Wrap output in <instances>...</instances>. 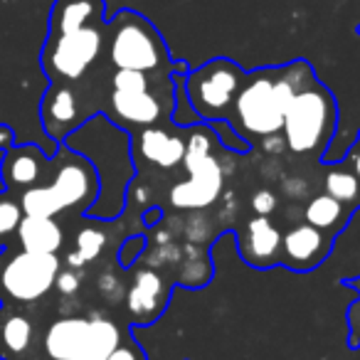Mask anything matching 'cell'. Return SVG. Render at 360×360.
Instances as JSON below:
<instances>
[{"instance_id": "6da1fadb", "label": "cell", "mask_w": 360, "mask_h": 360, "mask_svg": "<svg viewBox=\"0 0 360 360\" xmlns=\"http://www.w3.org/2000/svg\"><path fill=\"white\" fill-rule=\"evenodd\" d=\"M314 77V67L306 60L247 72L235 96L232 114L225 124H230L247 141L274 139L284 129V114L289 101Z\"/></svg>"}, {"instance_id": "7a4b0ae2", "label": "cell", "mask_w": 360, "mask_h": 360, "mask_svg": "<svg viewBox=\"0 0 360 360\" xmlns=\"http://www.w3.org/2000/svg\"><path fill=\"white\" fill-rule=\"evenodd\" d=\"M101 195V180L89 155L72 150L67 143L60 146L52 158L47 178L40 186L20 195L25 215L60 217V215H86L94 210Z\"/></svg>"}, {"instance_id": "3957f363", "label": "cell", "mask_w": 360, "mask_h": 360, "mask_svg": "<svg viewBox=\"0 0 360 360\" xmlns=\"http://www.w3.org/2000/svg\"><path fill=\"white\" fill-rule=\"evenodd\" d=\"M175 75L114 70L101 111L116 129L134 134L155 124H168L175 111Z\"/></svg>"}, {"instance_id": "277c9868", "label": "cell", "mask_w": 360, "mask_h": 360, "mask_svg": "<svg viewBox=\"0 0 360 360\" xmlns=\"http://www.w3.org/2000/svg\"><path fill=\"white\" fill-rule=\"evenodd\" d=\"M106 60L114 70H134L146 75L160 72H188L186 62H175L168 52L163 35L141 13L121 8L106 20Z\"/></svg>"}, {"instance_id": "5b68a950", "label": "cell", "mask_w": 360, "mask_h": 360, "mask_svg": "<svg viewBox=\"0 0 360 360\" xmlns=\"http://www.w3.org/2000/svg\"><path fill=\"white\" fill-rule=\"evenodd\" d=\"M338 129V104L330 89L314 77L306 82L284 114L281 139L294 155L321 158Z\"/></svg>"}, {"instance_id": "8992f818", "label": "cell", "mask_w": 360, "mask_h": 360, "mask_svg": "<svg viewBox=\"0 0 360 360\" xmlns=\"http://www.w3.org/2000/svg\"><path fill=\"white\" fill-rule=\"evenodd\" d=\"M106 57V20L75 30H47L40 52L42 72L50 82L75 84Z\"/></svg>"}, {"instance_id": "52a82bcc", "label": "cell", "mask_w": 360, "mask_h": 360, "mask_svg": "<svg viewBox=\"0 0 360 360\" xmlns=\"http://www.w3.org/2000/svg\"><path fill=\"white\" fill-rule=\"evenodd\" d=\"M215 131L210 124L188 126V150L183 158L186 180L175 183L170 191V205L178 210H202L212 205L222 193V168L212 155Z\"/></svg>"}, {"instance_id": "ba28073f", "label": "cell", "mask_w": 360, "mask_h": 360, "mask_svg": "<svg viewBox=\"0 0 360 360\" xmlns=\"http://www.w3.org/2000/svg\"><path fill=\"white\" fill-rule=\"evenodd\" d=\"M245 77L247 72L230 57H215L198 70H188L183 89L193 114L205 124L227 121Z\"/></svg>"}, {"instance_id": "9c48e42d", "label": "cell", "mask_w": 360, "mask_h": 360, "mask_svg": "<svg viewBox=\"0 0 360 360\" xmlns=\"http://www.w3.org/2000/svg\"><path fill=\"white\" fill-rule=\"evenodd\" d=\"M62 259L40 252L0 250V304L32 306L42 301L57 284Z\"/></svg>"}, {"instance_id": "30bf717a", "label": "cell", "mask_w": 360, "mask_h": 360, "mask_svg": "<svg viewBox=\"0 0 360 360\" xmlns=\"http://www.w3.org/2000/svg\"><path fill=\"white\" fill-rule=\"evenodd\" d=\"M40 340L27 306L0 304V360H40Z\"/></svg>"}, {"instance_id": "8fae6325", "label": "cell", "mask_w": 360, "mask_h": 360, "mask_svg": "<svg viewBox=\"0 0 360 360\" xmlns=\"http://www.w3.org/2000/svg\"><path fill=\"white\" fill-rule=\"evenodd\" d=\"M335 235L326 230H319L316 225L301 222L286 230L281 235V252H279V264L291 271H311L326 262L330 255V242Z\"/></svg>"}, {"instance_id": "7c38bea8", "label": "cell", "mask_w": 360, "mask_h": 360, "mask_svg": "<svg viewBox=\"0 0 360 360\" xmlns=\"http://www.w3.org/2000/svg\"><path fill=\"white\" fill-rule=\"evenodd\" d=\"M134 136L136 153L141 155V160L163 170H173L183 165L188 150V126H175L173 121H168V124L141 129Z\"/></svg>"}, {"instance_id": "4fadbf2b", "label": "cell", "mask_w": 360, "mask_h": 360, "mask_svg": "<svg viewBox=\"0 0 360 360\" xmlns=\"http://www.w3.org/2000/svg\"><path fill=\"white\" fill-rule=\"evenodd\" d=\"M52 158H47L35 143H22L13 146L11 150L3 153L0 160V178L8 193L20 198L25 191L40 186L47 178Z\"/></svg>"}, {"instance_id": "5bb4252c", "label": "cell", "mask_w": 360, "mask_h": 360, "mask_svg": "<svg viewBox=\"0 0 360 360\" xmlns=\"http://www.w3.org/2000/svg\"><path fill=\"white\" fill-rule=\"evenodd\" d=\"M237 252L252 269H271L279 264L281 232L269 217L255 215L237 230Z\"/></svg>"}, {"instance_id": "9a60e30c", "label": "cell", "mask_w": 360, "mask_h": 360, "mask_svg": "<svg viewBox=\"0 0 360 360\" xmlns=\"http://www.w3.org/2000/svg\"><path fill=\"white\" fill-rule=\"evenodd\" d=\"M91 330V316H65L42 330L40 358L45 360H75L86 345Z\"/></svg>"}, {"instance_id": "2e32d148", "label": "cell", "mask_w": 360, "mask_h": 360, "mask_svg": "<svg viewBox=\"0 0 360 360\" xmlns=\"http://www.w3.org/2000/svg\"><path fill=\"white\" fill-rule=\"evenodd\" d=\"M170 286L160 279L158 271L143 269L134 279L129 291V311L134 316L136 323L150 326L160 314H163L165 304H168Z\"/></svg>"}, {"instance_id": "e0dca14e", "label": "cell", "mask_w": 360, "mask_h": 360, "mask_svg": "<svg viewBox=\"0 0 360 360\" xmlns=\"http://www.w3.org/2000/svg\"><path fill=\"white\" fill-rule=\"evenodd\" d=\"M15 245L27 252H40V255H57L65 245V232L57 217H37L25 215L18 227Z\"/></svg>"}, {"instance_id": "ac0fdd59", "label": "cell", "mask_w": 360, "mask_h": 360, "mask_svg": "<svg viewBox=\"0 0 360 360\" xmlns=\"http://www.w3.org/2000/svg\"><path fill=\"white\" fill-rule=\"evenodd\" d=\"M104 20V0H55L50 11V30H75Z\"/></svg>"}, {"instance_id": "d6986e66", "label": "cell", "mask_w": 360, "mask_h": 360, "mask_svg": "<svg viewBox=\"0 0 360 360\" xmlns=\"http://www.w3.org/2000/svg\"><path fill=\"white\" fill-rule=\"evenodd\" d=\"M126 328L129 326H119L109 316L91 314L89 338H86V345L82 348V353L75 360H106L116 350V345L121 343Z\"/></svg>"}, {"instance_id": "ffe728a7", "label": "cell", "mask_w": 360, "mask_h": 360, "mask_svg": "<svg viewBox=\"0 0 360 360\" xmlns=\"http://www.w3.org/2000/svg\"><path fill=\"white\" fill-rule=\"evenodd\" d=\"M350 212L353 210L345 207L343 202H338L333 195L321 193V195L309 200V205H306V210H304V217L309 225H316L319 230H326V232H330V235H335V232H340L345 227Z\"/></svg>"}, {"instance_id": "44dd1931", "label": "cell", "mask_w": 360, "mask_h": 360, "mask_svg": "<svg viewBox=\"0 0 360 360\" xmlns=\"http://www.w3.org/2000/svg\"><path fill=\"white\" fill-rule=\"evenodd\" d=\"M326 193L333 195L338 202H343L345 207H350V210L360 207V180L350 170L348 163H338L328 170V175H326Z\"/></svg>"}, {"instance_id": "7402d4cb", "label": "cell", "mask_w": 360, "mask_h": 360, "mask_svg": "<svg viewBox=\"0 0 360 360\" xmlns=\"http://www.w3.org/2000/svg\"><path fill=\"white\" fill-rule=\"evenodd\" d=\"M22 217H25V212H22L20 198L8 191H0V250L15 245V235Z\"/></svg>"}, {"instance_id": "603a6c76", "label": "cell", "mask_w": 360, "mask_h": 360, "mask_svg": "<svg viewBox=\"0 0 360 360\" xmlns=\"http://www.w3.org/2000/svg\"><path fill=\"white\" fill-rule=\"evenodd\" d=\"M104 242H106V237L99 227H84V230L77 235V252L70 257V264L79 266V264H84V262H91L94 257H99L101 250H104Z\"/></svg>"}, {"instance_id": "cb8c5ba5", "label": "cell", "mask_w": 360, "mask_h": 360, "mask_svg": "<svg viewBox=\"0 0 360 360\" xmlns=\"http://www.w3.org/2000/svg\"><path fill=\"white\" fill-rule=\"evenodd\" d=\"M106 360H148V358H146L143 348H141V345L134 340V335H131V328H126L121 343L116 345V350Z\"/></svg>"}, {"instance_id": "d4e9b609", "label": "cell", "mask_w": 360, "mask_h": 360, "mask_svg": "<svg viewBox=\"0 0 360 360\" xmlns=\"http://www.w3.org/2000/svg\"><path fill=\"white\" fill-rule=\"evenodd\" d=\"M143 247H146V237H141V235L129 237V240H126L124 245H121V250H119L121 266H124V269H131V266L136 264V259L141 257V252H143Z\"/></svg>"}, {"instance_id": "484cf974", "label": "cell", "mask_w": 360, "mask_h": 360, "mask_svg": "<svg viewBox=\"0 0 360 360\" xmlns=\"http://www.w3.org/2000/svg\"><path fill=\"white\" fill-rule=\"evenodd\" d=\"M252 210L259 217H269L276 210V195L271 191H259L252 198Z\"/></svg>"}, {"instance_id": "4316f807", "label": "cell", "mask_w": 360, "mask_h": 360, "mask_svg": "<svg viewBox=\"0 0 360 360\" xmlns=\"http://www.w3.org/2000/svg\"><path fill=\"white\" fill-rule=\"evenodd\" d=\"M82 286V276L77 274L75 269H62L60 274H57V284L55 289H60V294H77Z\"/></svg>"}, {"instance_id": "83f0119b", "label": "cell", "mask_w": 360, "mask_h": 360, "mask_svg": "<svg viewBox=\"0 0 360 360\" xmlns=\"http://www.w3.org/2000/svg\"><path fill=\"white\" fill-rule=\"evenodd\" d=\"M13 146H15V131H13V126L0 124V150L6 153V150H11Z\"/></svg>"}, {"instance_id": "f1b7e54d", "label": "cell", "mask_w": 360, "mask_h": 360, "mask_svg": "<svg viewBox=\"0 0 360 360\" xmlns=\"http://www.w3.org/2000/svg\"><path fill=\"white\" fill-rule=\"evenodd\" d=\"M345 163L350 165V170H353L355 175H358V180H360V146L355 143V148L350 150V155L345 158Z\"/></svg>"}, {"instance_id": "f546056e", "label": "cell", "mask_w": 360, "mask_h": 360, "mask_svg": "<svg viewBox=\"0 0 360 360\" xmlns=\"http://www.w3.org/2000/svg\"><path fill=\"white\" fill-rule=\"evenodd\" d=\"M358 35H360V25H358Z\"/></svg>"}]
</instances>
